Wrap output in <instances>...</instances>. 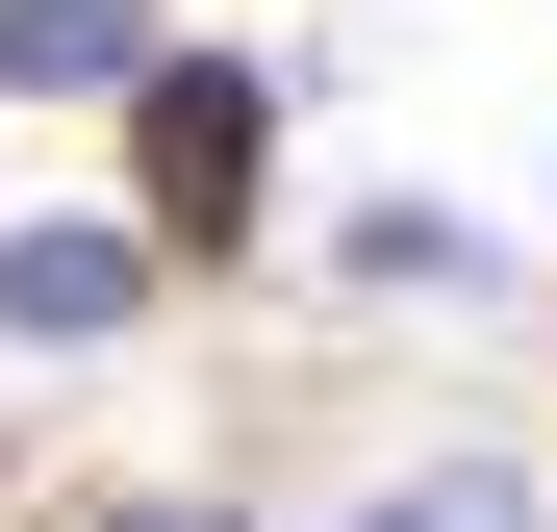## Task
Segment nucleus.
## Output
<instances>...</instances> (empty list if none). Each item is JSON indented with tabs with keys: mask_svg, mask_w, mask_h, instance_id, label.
I'll return each mask as SVG.
<instances>
[{
	"mask_svg": "<svg viewBox=\"0 0 557 532\" xmlns=\"http://www.w3.org/2000/svg\"><path fill=\"white\" fill-rule=\"evenodd\" d=\"M355 280H381V305H482V280H507V253H482V228H456V203H381V228H355Z\"/></svg>",
	"mask_w": 557,
	"mask_h": 532,
	"instance_id": "4",
	"label": "nucleus"
},
{
	"mask_svg": "<svg viewBox=\"0 0 557 532\" xmlns=\"http://www.w3.org/2000/svg\"><path fill=\"white\" fill-rule=\"evenodd\" d=\"M152 76V0H0V102H127Z\"/></svg>",
	"mask_w": 557,
	"mask_h": 532,
	"instance_id": "3",
	"label": "nucleus"
},
{
	"mask_svg": "<svg viewBox=\"0 0 557 532\" xmlns=\"http://www.w3.org/2000/svg\"><path fill=\"white\" fill-rule=\"evenodd\" d=\"M127 305H152V228H76V203L0 228V355H102Z\"/></svg>",
	"mask_w": 557,
	"mask_h": 532,
	"instance_id": "2",
	"label": "nucleus"
},
{
	"mask_svg": "<svg viewBox=\"0 0 557 532\" xmlns=\"http://www.w3.org/2000/svg\"><path fill=\"white\" fill-rule=\"evenodd\" d=\"M127 532H228V507H127Z\"/></svg>",
	"mask_w": 557,
	"mask_h": 532,
	"instance_id": "6",
	"label": "nucleus"
},
{
	"mask_svg": "<svg viewBox=\"0 0 557 532\" xmlns=\"http://www.w3.org/2000/svg\"><path fill=\"white\" fill-rule=\"evenodd\" d=\"M253 203H278V51H152L127 76V228L253 253Z\"/></svg>",
	"mask_w": 557,
	"mask_h": 532,
	"instance_id": "1",
	"label": "nucleus"
},
{
	"mask_svg": "<svg viewBox=\"0 0 557 532\" xmlns=\"http://www.w3.org/2000/svg\"><path fill=\"white\" fill-rule=\"evenodd\" d=\"M355 532H557V507H532L507 457H406V482H381V507H355Z\"/></svg>",
	"mask_w": 557,
	"mask_h": 532,
	"instance_id": "5",
	"label": "nucleus"
}]
</instances>
